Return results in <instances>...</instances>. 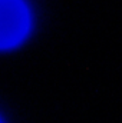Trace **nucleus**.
I'll return each instance as SVG.
<instances>
[{
    "label": "nucleus",
    "instance_id": "obj_1",
    "mask_svg": "<svg viewBox=\"0 0 122 123\" xmlns=\"http://www.w3.org/2000/svg\"><path fill=\"white\" fill-rule=\"evenodd\" d=\"M30 29V13L25 0H0V50L22 43Z\"/></svg>",
    "mask_w": 122,
    "mask_h": 123
},
{
    "label": "nucleus",
    "instance_id": "obj_2",
    "mask_svg": "<svg viewBox=\"0 0 122 123\" xmlns=\"http://www.w3.org/2000/svg\"><path fill=\"white\" fill-rule=\"evenodd\" d=\"M0 123H1V122H0Z\"/></svg>",
    "mask_w": 122,
    "mask_h": 123
}]
</instances>
